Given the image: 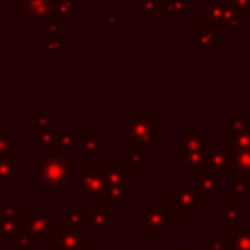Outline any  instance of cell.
<instances>
[{"label":"cell","mask_w":250,"mask_h":250,"mask_svg":"<svg viewBox=\"0 0 250 250\" xmlns=\"http://www.w3.org/2000/svg\"><path fill=\"white\" fill-rule=\"evenodd\" d=\"M70 176L72 164L68 160V152L61 148H49L43 156L35 158V180L43 189L53 191H70Z\"/></svg>","instance_id":"1"},{"label":"cell","mask_w":250,"mask_h":250,"mask_svg":"<svg viewBox=\"0 0 250 250\" xmlns=\"http://www.w3.org/2000/svg\"><path fill=\"white\" fill-rule=\"evenodd\" d=\"M123 137L129 143L143 145L148 148L158 146V113L127 111L123 115Z\"/></svg>","instance_id":"2"},{"label":"cell","mask_w":250,"mask_h":250,"mask_svg":"<svg viewBox=\"0 0 250 250\" xmlns=\"http://www.w3.org/2000/svg\"><path fill=\"white\" fill-rule=\"evenodd\" d=\"M178 223L176 213L168 201H143L141 205V234L166 236Z\"/></svg>","instance_id":"3"},{"label":"cell","mask_w":250,"mask_h":250,"mask_svg":"<svg viewBox=\"0 0 250 250\" xmlns=\"http://www.w3.org/2000/svg\"><path fill=\"white\" fill-rule=\"evenodd\" d=\"M61 0H20L18 6L6 10L8 23H47L53 20Z\"/></svg>","instance_id":"4"},{"label":"cell","mask_w":250,"mask_h":250,"mask_svg":"<svg viewBox=\"0 0 250 250\" xmlns=\"http://www.w3.org/2000/svg\"><path fill=\"white\" fill-rule=\"evenodd\" d=\"M72 174L80 178V201L105 203V166H72Z\"/></svg>","instance_id":"5"},{"label":"cell","mask_w":250,"mask_h":250,"mask_svg":"<svg viewBox=\"0 0 250 250\" xmlns=\"http://www.w3.org/2000/svg\"><path fill=\"white\" fill-rule=\"evenodd\" d=\"M166 201L170 203V207L178 219H193V215L197 211H201L205 205V199L201 197L195 184H178L168 193Z\"/></svg>","instance_id":"6"},{"label":"cell","mask_w":250,"mask_h":250,"mask_svg":"<svg viewBox=\"0 0 250 250\" xmlns=\"http://www.w3.org/2000/svg\"><path fill=\"white\" fill-rule=\"evenodd\" d=\"M51 217H53V211L47 209V211H31V209H21L20 213V221H21V230H25L37 246H41L47 236L53 234V225H51Z\"/></svg>","instance_id":"7"},{"label":"cell","mask_w":250,"mask_h":250,"mask_svg":"<svg viewBox=\"0 0 250 250\" xmlns=\"http://www.w3.org/2000/svg\"><path fill=\"white\" fill-rule=\"evenodd\" d=\"M131 197H133V189H131L129 168L105 166V203L129 201Z\"/></svg>","instance_id":"8"},{"label":"cell","mask_w":250,"mask_h":250,"mask_svg":"<svg viewBox=\"0 0 250 250\" xmlns=\"http://www.w3.org/2000/svg\"><path fill=\"white\" fill-rule=\"evenodd\" d=\"M51 250H98L88 244V230L78 229H53Z\"/></svg>","instance_id":"9"},{"label":"cell","mask_w":250,"mask_h":250,"mask_svg":"<svg viewBox=\"0 0 250 250\" xmlns=\"http://www.w3.org/2000/svg\"><path fill=\"white\" fill-rule=\"evenodd\" d=\"M213 146V145H211ZM209 148H189L186 146L182 141H178L176 145V154H178V164L188 172V174H199L201 170L207 168V154H209Z\"/></svg>","instance_id":"10"},{"label":"cell","mask_w":250,"mask_h":250,"mask_svg":"<svg viewBox=\"0 0 250 250\" xmlns=\"http://www.w3.org/2000/svg\"><path fill=\"white\" fill-rule=\"evenodd\" d=\"M207 170L215 174H232V146L230 141H223L219 146H211L207 154Z\"/></svg>","instance_id":"11"},{"label":"cell","mask_w":250,"mask_h":250,"mask_svg":"<svg viewBox=\"0 0 250 250\" xmlns=\"http://www.w3.org/2000/svg\"><path fill=\"white\" fill-rule=\"evenodd\" d=\"M90 227H94L98 236H105L107 229L115 227V211L109 209L104 201L96 203L94 211L90 213Z\"/></svg>","instance_id":"12"},{"label":"cell","mask_w":250,"mask_h":250,"mask_svg":"<svg viewBox=\"0 0 250 250\" xmlns=\"http://www.w3.org/2000/svg\"><path fill=\"white\" fill-rule=\"evenodd\" d=\"M80 156H104L105 154V141L96 135L92 129H80V143H78Z\"/></svg>","instance_id":"13"},{"label":"cell","mask_w":250,"mask_h":250,"mask_svg":"<svg viewBox=\"0 0 250 250\" xmlns=\"http://www.w3.org/2000/svg\"><path fill=\"white\" fill-rule=\"evenodd\" d=\"M193 33H195V45L199 49H219L221 47L219 29H215L213 25H209L205 21L203 23H195Z\"/></svg>","instance_id":"14"},{"label":"cell","mask_w":250,"mask_h":250,"mask_svg":"<svg viewBox=\"0 0 250 250\" xmlns=\"http://www.w3.org/2000/svg\"><path fill=\"white\" fill-rule=\"evenodd\" d=\"M193 184H195V188L199 189L201 197H203L205 201H209V199L217 193V189H219V186H221V176L205 168V170H201L199 174H195Z\"/></svg>","instance_id":"15"},{"label":"cell","mask_w":250,"mask_h":250,"mask_svg":"<svg viewBox=\"0 0 250 250\" xmlns=\"http://www.w3.org/2000/svg\"><path fill=\"white\" fill-rule=\"evenodd\" d=\"M43 49L45 51H66V49H70V43L61 37V23H57L53 20L45 23Z\"/></svg>","instance_id":"16"},{"label":"cell","mask_w":250,"mask_h":250,"mask_svg":"<svg viewBox=\"0 0 250 250\" xmlns=\"http://www.w3.org/2000/svg\"><path fill=\"white\" fill-rule=\"evenodd\" d=\"M123 158H125L127 166H148L150 152H148V146L125 141V145H123Z\"/></svg>","instance_id":"17"},{"label":"cell","mask_w":250,"mask_h":250,"mask_svg":"<svg viewBox=\"0 0 250 250\" xmlns=\"http://www.w3.org/2000/svg\"><path fill=\"white\" fill-rule=\"evenodd\" d=\"M248 213L240 207V203L238 201H234V199H230V201H225L223 205H221V225L223 227H229L230 230L232 229H238V223L246 217Z\"/></svg>","instance_id":"18"},{"label":"cell","mask_w":250,"mask_h":250,"mask_svg":"<svg viewBox=\"0 0 250 250\" xmlns=\"http://www.w3.org/2000/svg\"><path fill=\"white\" fill-rule=\"evenodd\" d=\"M25 172L27 168L18 162V156H0V184H14Z\"/></svg>","instance_id":"19"},{"label":"cell","mask_w":250,"mask_h":250,"mask_svg":"<svg viewBox=\"0 0 250 250\" xmlns=\"http://www.w3.org/2000/svg\"><path fill=\"white\" fill-rule=\"evenodd\" d=\"M21 213V211H20ZM21 234V221L20 215L16 217H8L4 221H0V244L2 246H16L18 236Z\"/></svg>","instance_id":"20"},{"label":"cell","mask_w":250,"mask_h":250,"mask_svg":"<svg viewBox=\"0 0 250 250\" xmlns=\"http://www.w3.org/2000/svg\"><path fill=\"white\" fill-rule=\"evenodd\" d=\"M61 225L64 229H78V230H88L90 227V213L84 209H62L61 211Z\"/></svg>","instance_id":"21"},{"label":"cell","mask_w":250,"mask_h":250,"mask_svg":"<svg viewBox=\"0 0 250 250\" xmlns=\"http://www.w3.org/2000/svg\"><path fill=\"white\" fill-rule=\"evenodd\" d=\"M80 12V0H61L57 4V10H55V16H53V21L57 23H68L76 14Z\"/></svg>","instance_id":"22"},{"label":"cell","mask_w":250,"mask_h":250,"mask_svg":"<svg viewBox=\"0 0 250 250\" xmlns=\"http://www.w3.org/2000/svg\"><path fill=\"white\" fill-rule=\"evenodd\" d=\"M80 143V131L76 129H57V143H55V148H61V150H72L74 146H78Z\"/></svg>","instance_id":"23"},{"label":"cell","mask_w":250,"mask_h":250,"mask_svg":"<svg viewBox=\"0 0 250 250\" xmlns=\"http://www.w3.org/2000/svg\"><path fill=\"white\" fill-rule=\"evenodd\" d=\"M55 143H57V129H37L35 131V146L37 148H43V150H49V148H55Z\"/></svg>","instance_id":"24"},{"label":"cell","mask_w":250,"mask_h":250,"mask_svg":"<svg viewBox=\"0 0 250 250\" xmlns=\"http://www.w3.org/2000/svg\"><path fill=\"white\" fill-rule=\"evenodd\" d=\"M246 197H248V193H246V180L232 172L230 174V199L242 203V201H246Z\"/></svg>","instance_id":"25"},{"label":"cell","mask_w":250,"mask_h":250,"mask_svg":"<svg viewBox=\"0 0 250 250\" xmlns=\"http://www.w3.org/2000/svg\"><path fill=\"white\" fill-rule=\"evenodd\" d=\"M229 238L232 250H250V229H232Z\"/></svg>","instance_id":"26"},{"label":"cell","mask_w":250,"mask_h":250,"mask_svg":"<svg viewBox=\"0 0 250 250\" xmlns=\"http://www.w3.org/2000/svg\"><path fill=\"white\" fill-rule=\"evenodd\" d=\"M203 250H232L230 238H225V236H207V238H203Z\"/></svg>","instance_id":"27"},{"label":"cell","mask_w":250,"mask_h":250,"mask_svg":"<svg viewBox=\"0 0 250 250\" xmlns=\"http://www.w3.org/2000/svg\"><path fill=\"white\" fill-rule=\"evenodd\" d=\"M164 4H166V0H141V12L146 14V16L162 14L164 12Z\"/></svg>","instance_id":"28"},{"label":"cell","mask_w":250,"mask_h":250,"mask_svg":"<svg viewBox=\"0 0 250 250\" xmlns=\"http://www.w3.org/2000/svg\"><path fill=\"white\" fill-rule=\"evenodd\" d=\"M0 156H18V143L8 135L0 137Z\"/></svg>","instance_id":"29"},{"label":"cell","mask_w":250,"mask_h":250,"mask_svg":"<svg viewBox=\"0 0 250 250\" xmlns=\"http://www.w3.org/2000/svg\"><path fill=\"white\" fill-rule=\"evenodd\" d=\"M33 123H35L37 129H53V117H51V113L33 111Z\"/></svg>","instance_id":"30"},{"label":"cell","mask_w":250,"mask_h":250,"mask_svg":"<svg viewBox=\"0 0 250 250\" xmlns=\"http://www.w3.org/2000/svg\"><path fill=\"white\" fill-rule=\"evenodd\" d=\"M20 211L21 209L16 203H12V201H0V221H4L8 217H16V215H20Z\"/></svg>","instance_id":"31"},{"label":"cell","mask_w":250,"mask_h":250,"mask_svg":"<svg viewBox=\"0 0 250 250\" xmlns=\"http://www.w3.org/2000/svg\"><path fill=\"white\" fill-rule=\"evenodd\" d=\"M35 240L25 232V230H21V234L18 236V240H16V250H35Z\"/></svg>","instance_id":"32"},{"label":"cell","mask_w":250,"mask_h":250,"mask_svg":"<svg viewBox=\"0 0 250 250\" xmlns=\"http://www.w3.org/2000/svg\"><path fill=\"white\" fill-rule=\"evenodd\" d=\"M123 21V16L121 14H107L105 16V23H104V29L105 31H115V25Z\"/></svg>","instance_id":"33"},{"label":"cell","mask_w":250,"mask_h":250,"mask_svg":"<svg viewBox=\"0 0 250 250\" xmlns=\"http://www.w3.org/2000/svg\"><path fill=\"white\" fill-rule=\"evenodd\" d=\"M8 135V113L0 111V137Z\"/></svg>","instance_id":"34"},{"label":"cell","mask_w":250,"mask_h":250,"mask_svg":"<svg viewBox=\"0 0 250 250\" xmlns=\"http://www.w3.org/2000/svg\"><path fill=\"white\" fill-rule=\"evenodd\" d=\"M240 12H250V0H230Z\"/></svg>","instance_id":"35"},{"label":"cell","mask_w":250,"mask_h":250,"mask_svg":"<svg viewBox=\"0 0 250 250\" xmlns=\"http://www.w3.org/2000/svg\"><path fill=\"white\" fill-rule=\"evenodd\" d=\"M0 4H2V6H6V10H8V8L18 6V4H20V0H0Z\"/></svg>","instance_id":"36"},{"label":"cell","mask_w":250,"mask_h":250,"mask_svg":"<svg viewBox=\"0 0 250 250\" xmlns=\"http://www.w3.org/2000/svg\"><path fill=\"white\" fill-rule=\"evenodd\" d=\"M176 250H195V248H193V246H189V244H188V246H178V248H176Z\"/></svg>","instance_id":"37"}]
</instances>
